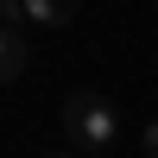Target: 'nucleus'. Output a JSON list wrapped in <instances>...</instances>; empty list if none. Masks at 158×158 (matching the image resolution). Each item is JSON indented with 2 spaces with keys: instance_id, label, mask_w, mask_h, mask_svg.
Wrapping results in <instances>:
<instances>
[{
  "instance_id": "f03ea898",
  "label": "nucleus",
  "mask_w": 158,
  "mask_h": 158,
  "mask_svg": "<svg viewBox=\"0 0 158 158\" xmlns=\"http://www.w3.org/2000/svg\"><path fill=\"white\" fill-rule=\"evenodd\" d=\"M82 0H25V19L32 25H70Z\"/></svg>"
},
{
  "instance_id": "39448f33",
  "label": "nucleus",
  "mask_w": 158,
  "mask_h": 158,
  "mask_svg": "<svg viewBox=\"0 0 158 158\" xmlns=\"http://www.w3.org/2000/svg\"><path fill=\"white\" fill-rule=\"evenodd\" d=\"M139 146H146V158H158V120L146 127V133H139Z\"/></svg>"
},
{
  "instance_id": "20e7f679",
  "label": "nucleus",
  "mask_w": 158,
  "mask_h": 158,
  "mask_svg": "<svg viewBox=\"0 0 158 158\" xmlns=\"http://www.w3.org/2000/svg\"><path fill=\"white\" fill-rule=\"evenodd\" d=\"M25 19V0H0V25H19Z\"/></svg>"
},
{
  "instance_id": "7ed1b4c3",
  "label": "nucleus",
  "mask_w": 158,
  "mask_h": 158,
  "mask_svg": "<svg viewBox=\"0 0 158 158\" xmlns=\"http://www.w3.org/2000/svg\"><path fill=\"white\" fill-rule=\"evenodd\" d=\"M19 70H25V44L13 25H0V82H19Z\"/></svg>"
},
{
  "instance_id": "423d86ee",
  "label": "nucleus",
  "mask_w": 158,
  "mask_h": 158,
  "mask_svg": "<svg viewBox=\"0 0 158 158\" xmlns=\"http://www.w3.org/2000/svg\"><path fill=\"white\" fill-rule=\"evenodd\" d=\"M51 158H76V152H51Z\"/></svg>"
},
{
  "instance_id": "f257e3e1",
  "label": "nucleus",
  "mask_w": 158,
  "mask_h": 158,
  "mask_svg": "<svg viewBox=\"0 0 158 158\" xmlns=\"http://www.w3.org/2000/svg\"><path fill=\"white\" fill-rule=\"evenodd\" d=\"M63 127H70V146H82V152H108L120 114H114L95 89H76V95L63 101Z\"/></svg>"
}]
</instances>
